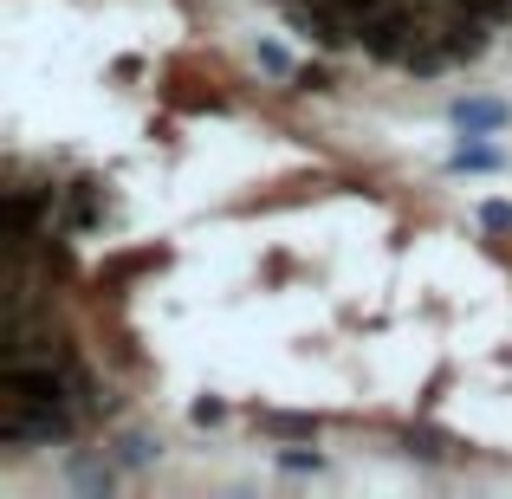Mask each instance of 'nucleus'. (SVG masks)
<instances>
[{"instance_id": "nucleus-4", "label": "nucleus", "mask_w": 512, "mask_h": 499, "mask_svg": "<svg viewBox=\"0 0 512 499\" xmlns=\"http://www.w3.org/2000/svg\"><path fill=\"white\" fill-rule=\"evenodd\" d=\"M111 454H117V467H124V474H143V467L163 461V441L143 435V428H130V435H117V441H111Z\"/></svg>"}, {"instance_id": "nucleus-3", "label": "nucleus", "mask_w": 512, "mask_h": 499, "mask_svg": "<svg viewBox=\"0 0 512 499\" xmlns=\"http://www.w3.org/2000/svg\"><path fill=\"white\" fill-rule=\"evenodd\" d=\"M65 480H72V493H85V499H111L117 480H124V467H117V454L111 461H104V454H78V461L65 467Z\"/></svg>"}, {"instance_id": "nucleus-6", "label": "nucleus", "mask_w": 512, "mask_h": 499, "mask_svg": "<svg viewBox=\"0 0 512 499\" xmlns=\"http://www.w3.org/2000/svg\"><path fill=\"white\" fill-rule=\"evenodd\" d=\"M448 448H454V441L448 435H435V428H402V454H409V461H428V467H435V461H448Z\"/></svg>"}, {"instance_id": "nucleus-9", "label": "nucleus", "mask_w": 512, "mask_h": 499, "mask_svg": "<svg viewBox=\"0 0 512 499\" xmlns=\"http://www.w3.org/2000/svg\"><path fill=\"white\" fill-rule=\"evenodd\" d=\"M325 467V454L312 448V441H292V448H279V474H318Z\"/></svg>"}, {"instance_id": "nucleus-12", "label": "nucleus", "mask_w": 512, "mask_h": 499, "mask_svg": "<svg viewBox=\"0 0 512 499\" xmlns=\"http://www.w3.org/2000/svg\"><path fill=\"white\" fill-rule=\"evenodd\" d=\"M221 415H227V402H221V396H201L195 409H188V422H195V428H214Z\"/></svg>"}, {"instance_id": "nucleus-5", "label": "nucleus", "mask_w": 512, "mask_h": 499, "mask_svg": "<svg viewBox=\"0 0 512 499\" xmlns=\"http://www.w3.org/2000/svg\"><path fill=\"white\" fill-rule=\"evenodd\" d=\"M260 428L279 441H318V415H292V409H260Z\"/></svg>"}, {"instance_id": "nucleus-2", "label": "nucleus", "mask_w": 512, "mask_h": 499, "mask_svg": "<svg viewBox=\"0 0 512 499\" xmlns=\"http://www.w3.org/2000/svg\"><path fill=\"white\" fill-rule=\"evenodd\" d=\"M506 104L500 98H454L448 104V124L461 130V137H493V130H506Z\"/></svg>"}, {"instance_id": "nucleus-7", "label": "nucleus", "mask_w": 512, "mask_h": 499, "mask_svg": "<svg viewBox=\"0 0 512 499\" xmlns=\"http://www.w3.org/2000/svg\"><path fill=\"white\" fill-rule=\"evenodd\" d=\"M500 163H506V156L493 150V143H461V150L448 156V169H454V175H493Z\"/></svg>"}, {"instance_id": "nucleus-11", "label": "nucleus", "mask_w": 512, "mask_h": 499, "mask_svg": "<svg viewBox=\"0 0 512 499\" xmlns=\"http://www.w3.org/2000/svg\"><path fill=\"white\" fill-rule=\"evenodd\" d=\"M292 85H299V91H331L338 78H331L325 65H299V72H292Z\"/></svg>"}, {"instance_id": "nucleus-8", "label": "nucleus", "mask_w": 512, "mask_h": 499, "mask_svg": "<svg viewBox=\"0 0 512 499\" xmlns=\"http://www.w3.org/2000/svg\"><path fill=\"white\" fill-rule=\"evenodd\" d=\"M253 65H260L266 78H292V72H299V65H292V52L279 46V39H260V46H253Z\"/></svg>"}, {"instance_id": "nucleus-10", "label": "nucleus", "mask_w": 512, "mask_h": 499, "mask_svg": "<svg viewBox=\"0 0 512 499\" xmlns=\"http://www.w3.org/2000/svg\"><path fill=\"white\" fill-rule=\"evenodd\" d=\"M480 227L487 234H512V201H480Z\"/></svg>"}, {"instance_id": "nucleus-1", "label": "nucleus", "mask_w": 512, "mask_h": 499, "mask_svg": "<svg viewBox=\"0 0 512 499\" xmlns=\"http://www.w3.org/2000/svg\"><path fill=\"white\" fill-rule=\"evenodd\" d=\"M59 221H52V234H85V227H98V214H104V188L98 182H72V188H59Z\"/></svg>"}]
</instances>
